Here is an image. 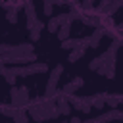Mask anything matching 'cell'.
Returning a JSON list of instances; mask_svg holds the SVG:
<instances>
[{"label":"cell","mask_w":123,"mask_h":123,"mask_svg":"<svg viewBox=\"0 0 123 123\" xmlns=\"http://www.w3.org/2000/svg\"><path fill=\"white\" fill-rule=\"evenodd\" d=\"M0 111H2V115H6V117H13V115L17 113V108H15L13 104H2V106H0Z\"/></svg>","instance_id":"cell-15"},{"label":"cell","mask_w":123,"mask_h":123,"mask_svg":"<svg viewBox=\"0 0 123 123\" xmlns=\"http://www.w3.org/2000/svg\"><path fill=\"white\" fill-rule=\"evenodd\" d=\"M42 27H44V23L42 21H37V25L29 31V37H31V42H37L38 38H40V31H42Z\"/></svg>","instance_id":"cell-12"},{"label":"cell","mask_w":123,"mask_h":123,"mask_svg":"<svg viewBox=\"0 0 123 123\" xmlns=\"http://www.w3.org/2000/svg\"><path fill=\"white\" fill-rule=\"evenodd\" d=\"M62 92H63L65 96H73V94L77 92V88H75L71 83H67V85H63V86H62Z\"/></svg>","instance_id":"cell-22"},{"label":"cell","mask_w":123,"mask_h":123,"mask_svg":"<svg viewBox=\"0 0 123 123\" xmlns=\"http://www.w3.org/2000/svg\"><path fill=\"white\" fill-rule=\"evenodd\" d=\"M12 119H13V123H29V111H27V108H17V113Z\"/></svg>","instance_id":"cell-10"},{"label":"cell","mask_w":123,"mask_h":123,"mask_svg":"<svg viewBox=\"0 0 123 123\" xmlns=\"http://www.w3.org/2000/svg\"><path fill=\"white\" fill-rule=\"evenodd\" d=\"M104 98H106V106H108L110 110H117V106H119L117 94H104Z\"/></svg>","instance_id":"cell-14"},{"label":"cell","mask_w":123,"mask_h":123,"mask_svg":"<svg viewBox=\"0 0 123 123\" xmlns=\"http://www.w3.org/2000/svg\"><path fill=\"white\" fill-rule=\"evenodd\" d=\"M27 111H29L31 117H33L35 121H38V123L50 119V115H48V111H46V106H44V100H42V98H37L33 104H29Z\"/></svg>","instance_id":"cell-3"},{"label":"cell","mask_w":123,"mask_h":123,"mask_svg":"<svg viewBox=\"0 0 123 123\" xmlns=\"http://www.w3.org/2000/svg\"><path fill=\"white\" fill-rule=\"evenodd\" d=\"M69 123H83V121H81V119H79V117H73V119H71V121H69Z\"/></svg>","instance_id":"cell-29"},{"label":"cell","mask_w":123,"mask_h":123,"mask_svg":"<svg viewBox=\"0 0 123 123\" xmlns=\"http://www.w3.org/2000/svg\"><path fill=\"white\" fill-rule=\"evenodd\" d=\"M119 38L123 40V27H119Z\"/></svg>","instance_id":"cell-30"},{"label":"cell","mask_w":123,"mask_h":123,"mask_svg":"<svg viewBox=\"0 0 123 123\" xmlns=\"http://www.w3.org/2000/svg\"><path fill=\"white\" fill-rule=\"evenodd\" d=\"M115 119H121L123 121V111L121 110H115Z\"/></svg>","instance_id":"cell-28"},{"label":"cell","mask_w":123,"mask_h":123,"mask_svg":"<svg viewBox=\"0 0 123 123\" xmlns=\"http://www.w3.org/2000/svg\"><path fill=\"white\" fill-rule=\"evenodd\" d=\"M119 8H123V0H113V2H111V4H110V6L106 8L104 15H110V17H111V15H113V13H115V12L119 10Z\"/></svg>","instance_id":"cell-16"},{"label":"cell","mask_w":123,"mask_h":123,"mask_svg":"<svg viewBox=\"0 0 123 123\" xmlns=\"http://www.w3.org/2000/svg\"><path fill=\"white\" fill-rule=\"evenodd\" d=\"M0 71H2V75L6 77L8 85H12V86H13V85H15V79H17V75L13 73V69H12V67H6V65H2V67H0Z\"/></svg>","instance_id":"cell-11"},{"label":"cell","mask_w":123,"mask_h":123,"mask_svg":"<svg viewBox=\"0 0 123 123\" xmlns=\"http://www.w3.org/2000/svg\"><path fill=\"white\" fill-rule=\"evenodd\" d=\"M23 8H25V15H27V29L31 31V29L37 25V21H38V19H37V10H35L33 0H29V2H27Z\"/></svg>","instance_id":"cell-5"},{"label":"cell","mask_w":123,"mask_h":123,"mask_svg":"<svg viewBox=\"0 0 123 123\" xmlns=\"http://www.w3.org/2000/svg\"><path fill=\"white\" fill-rule=\"evenodd\" d=\"M100 21H102V25H104V27H108V29H110V27H113V19H111L110 15H102V17H100Z\"/></svg>","instance_id":"cell-24"},{"label":"cell","mask_w":123,"mask_h":123,"mask_svg":"<svg viewBox=\"0 0 123 123\" xmlns=\"http://www.w3.org/2000/svg\"><path fill=\"white\" fill-rule=\"evenodd\" d=\"M10 100L15 108H23V106H29L31 102V94H29V88L27 86H12L10 90Z\"/></svg>","instance_id":"cell-1"},{"label":"cell","mask_w":123,"mask_h":123,"mask_svg":"<svg viewBox=\"0 0 123 123\" xmlns=\"http://www.w3.org/2000/svg\"><path fill=\"white\" fill-rule=\"evenodd\" d=\"M88 100H90V104H92L94 108H106V98H104V94H98V96H88Z\"/></svg>","instance_id":"cell-19"},{"label":"cell","mask_w":123,"mask_h":123,"mask_svg":"<svg viewBox=\"0 0 123 123\" xmlns=\"http://www.w3.org/2000/svg\"><path fill=\"white\" fill-rule=\"evenodd\" d=\"M111 2H113V0H100V4H98V13H104L106 8H108Z\"/></svg>","instance_id":"cell-25"},{"label":"cell","mask_w":123,"mask_h":123,"mask_svg":"<svg viewBox=\"0 0 123 123\" xmlns=\"http://www.w3.org/2000/svg\"><path fill=\"white\" fill-rule=\"evenodd\" d=\"M60 21H58V17H50V21H48V25H46V29L50 31V33H58L60 31Z\"/></svg>","instance_id":"cell-20"},{"label":"cell","mask_w":123,"mask_h":123,"mask_svg":"<svg viewBox=\"0 0 123 123\" xmlns=\"http://www.w3.org/2000/svg\"><path fill=\"white\" fill-rule=\"evenodd\" d=\"M56 17H58L60 25H71V17H69V12H67V13H60V15H56Z\"/></svg>","instance_id":"cell-23"},{"label":"cell","mask_w":123,"mask_h":123,"mask_svg":"<svg viewBox=\"0 0 123 123\" xmlns=\"http://www.w3.org/2000/svg\"><path fill=\"white\" fill-rule=\"evenodd\" d=\"M85 52H86V48H83V46H81V48H75V50H71V54H69V58H67V60H69L71 63H75L79 58H83V56H85Z\"/></svg>","instance_id":"cell-18"},{"label":"cell","mask_w":123,"mask_h":123,"mask_svg":"<svg viewBox=\"0 0 123 123\" xmlns=\"http://www.w3.org/2000/svg\"><path fill=\"white\" fill-rule=\"evenodd\" d=\"M42 100H44V106H46V111H48L50 119H56L60 115V108H58L56 98H42Z\"/></svg>","instance_id":"cell-7"},{"label":"cell","mask_w":123,"mask_h":123,"mask_svg":"<svg viewBox=\"0 0 123 123\" xmlns=\"http://www.w3.org/2000/svg\"><path fill=\"white\" fill-rule=\"evenodd\" d=\"M117 98H119V104L123 102V94H117Z\"/></svg>","instance_id":"cell-31"},{"label":"cell","mask_w":123,"mask_h":123,"mask_svg":"<svg viewBox=\"0 0 123 123\" xmlns=\"http://www.w3.org/2000/svg\"><path fill=\"white\" fill-rule=\"evenodd\" d=\"M62 48L63 50H75V48H81V38H67L62 42Z\"/></svg>","instance_id":"cell-13"},{"label":"cell","mask_w":123,"mask_h":123,"mask_svg":"<svg viewBox=\"0 0 123 123\" xmlns=\"http://www.w3.org/2000/svg\"><path fill=\"white\" fill-rule=\"evenodd\" d=\"M71 85H73V86H75V88H81V86H83V85H85V81H83V79H81V77H75V79H73V81H71Z\"/></svg>","instance_id":"cell-27"},{"label":"cell","mask_w":123,"mask_h":123,"mask_svg":"<svg viewBox=\"0 0 123 123\" xmlns=\"http://www.w3.org/2000/svg\"><path fill=\"white\" fill-rule=\"evenodd\" d=\"M94 2H96V0H83V10H86V12H92V6H94Z\"/></svg>","instance_id":"cell-26"},{"label":"cell","mask_w":123,"mask_h":123,"mask_svg":"<svg viewBox=\"0 0 123 123\" xmlns=\"http://www.w3.org/2000/svg\"><path fill=\"white\" fill-rule=\"evenodd\" d=\"M6 19L10 23H17V8H10L8 13H6Z\"/></svg>","instance_id":"cell-21"},{"label":"cell","mask_w":123,"mask_h":123,"mask_svg":"<svg viewBox=\"0 0 123 123\" xmlns=\"http://www.w3.org/2000/svg\"><path fill=\"white\" fill-rule=\"evenodd\" d=\"M69 33H71V25H62V27H60V31H58L56 35H58L60 42H63V40H67V38H69Z\"/></svg>","instance_id":"cell-17"},{"label":"cell","mask_w":123,"mask_h":123,"mask_svg":"<svg viewBox=\"0 0 123 123\" xmlns=\"http://www.w3.org/2000/svg\"><path fill=\"white\" fill-rule=\"evenodd\" d=\"M98 73H100V75H104V77H108V79H113V77H115V60H113V62L104 63V65L98 69Z\"/></svg>","instance_id":"cell-8"},{"label":"cell","mask_w":123,"mask_h":123,"mask_svg":"<svg viewBox=\"0 0 123 123\" xmlns=\"http://www.w3.org/2000/svg\"><path fill=\"white\" fill-rule=\"evenodd\" d=\"M13 69V73L17 75V77H29V75H37V73H44L46 69H48V65L44 63V62H35V63H29V65H25V67H12Z\"/></svg>","instance_id":"cell-2"},{"label":"cell","mask_w":123,"mask_h":123,"mask_svg":"<svg viewBox=\"0 0 123 123\" xmlns=\"http://www.w3.org/2000/svg\"><path fill=\"white\" fill-rule=\"evenodd\" d=\"M119 27H123V23H121V25H119Z\"/></svg>","instance_id":"cell-32"},{"label":"cell","mask_w":123,"mask_h":123,"mask_svg":"<svg viewBox=\"0 0 123 123\" xmlns=\"http://www.w3.org/2000/svg\"><path fill=\"white\" fill-rule=\"evenodd\" d=\"M56 102H58V108H60V113L62 115H69L71 113V102H69V98L60 90V94L56 96Z\"/></svg>","instance_id":"cell-6"},{"label":"cell","mask_w":123,"mask_h":123,"mask_svg":"<svg viewBox=\"0 0 123 123\" xmlns=\"http://www.w3.org/2000/svg\"><path fill=\"white\" fill-rule=\"evenodd\" d=\"M104 33H106V29H102V27H98V29H94V31H92V35L88 37V42H90V46H92V48H96V46L100 44V40H102Z\"/></svg>","instance_id":"cell-9"},{"label":"cell","mask_w":123,"mask_h":123,"mask_svg":"<svg viewBox=\"0 0 123 123\" xmlns=\"http://www.w3.org/2000/svg\"><path fill=\"white\" fill-rule=\"evenodd\" d=\"M29 54H35L33 46L29 42H23V44H17V46H10V54L12 58H21V56H29Z\"/></svg>","instance_id":"cell-4"}]
</instances>
